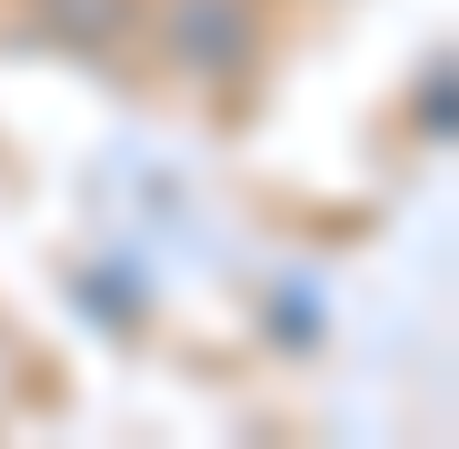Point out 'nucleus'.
Segmentation results:
<instances>
[{
  "instance_id": "f257e3e1",
  "label": "nucleus",
  "mask_w": 459,
  "mask_h": 449,
  "mask_svg": "<svg viewBox=\"0 0 459 449\" xmlns=\"http://www.w3.org/2000/svg\"><path fill=\"white\" fill-rule=\"evenodd\" d=\"M240 40H250V11H240V0H180V11H170V60H190L200 81L240 70Z\"/></svg>"
}]
</instances>
